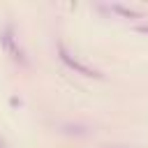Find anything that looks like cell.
Listing matches in <instances>:
<instances>
[{
  "label": "cell",
  "mask_w": 148,
  "mask_h": 148,
  "mask_svg": "<svg viewBox=\"0 0 148 148\" xmlns=\"http://www.w3.org/2000/svg\"><path fill=\"white\" fill-rule=\"evenodd\" d=\"M58 58L69 67V69H74L76 74H81V76H88V79H102V72H97V69H92V67H88L86 62H81L79 58H74L69 51H67V46L62 44V42H58Z\"/></svg>",
  "instance_id": "cell-1"
},
{
  "label": "cell",
  "mask_w": 148,
  "mask_h": 148,
  "mask_svg": "<svg viewBox=\"0 0 148 148\" xmlns=\"http://www.w3.org/2000/svg\"><path fill=\"white\" fill-rule=\"evenodd\" d=\"M0 42H2V49L12 56L14 62H18L21 67H28V65H30V60L25 58V51L21 49V44H18L16 37H14V28H12V25H5V30H2V35H0Z\"/></svg>",
  "instance_id": "cell-2"
},
{
  "label": "cell",
  "mask_w": 148,
  "mask_h": 148,
  "mask_svg": "<svg viewBox=\"0 0 148 148\" xmlns=\"http://www.w3.org/2000/svg\"><path fill=\"white\" fill-rule=\"evenodd\" d=\"M109 9L111 12H116V14H120V16H125V18H136V16H141L136 9H132V7H125V5H109Z\"/></svg>",
  "instance_id": "cell-3"
},
{
  "label": "cell",
  "mask_w": 148,
  "mask_h": 148,
  "mask_svg": "<svg viewBox=\"0 0 148 148\" xmlns=\"http://www.w3.org/2000/svg\"><path fill=\"white\" fill-rule=\"evenodd\" d=\"M65 132L67 134H88V130L81 125H65Z\"/></svg>",
  "instance_id": "cell-4"
},
{
  "label": "cell",
  "mask_w": 148,
  "mask_h": 148,
  "mask_svg": "<svg viewBox=\"0 0 148 148\" xmlns=\"http://www.w3.org/2000/svg\"><path fill=\"white\" fill-rule=\"evenodd\" d=\"M136 30H139V32H148V23H143V25H139Z\"/></svg>",
  "instance_id": "cell-5"
},
{
  "label": "cell",
  "mask_w": 148,
  "mask_h": 148,
  "mask_svg": "<svg viewBox=\"0 0 148 148\" xmlns=\"http://www.w3.org/2000/svg\"><path fill=\"white\" fill-rule=\"evenodd\" d=\"M0 148H2V141H0Z\"/></svg>",
  "instance_id": "cell-6"
}]
</instances>
